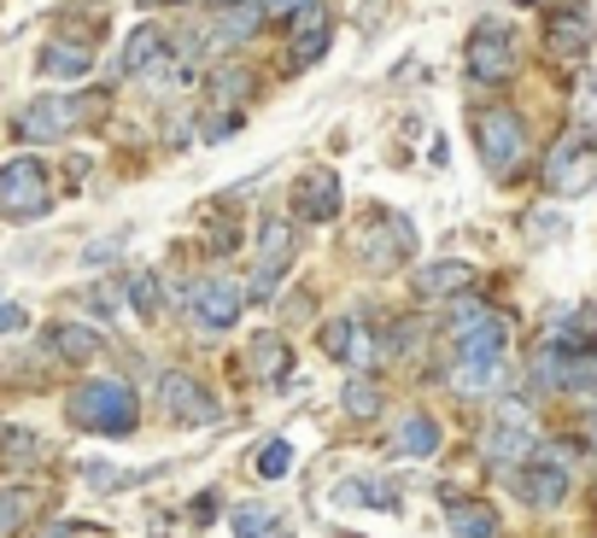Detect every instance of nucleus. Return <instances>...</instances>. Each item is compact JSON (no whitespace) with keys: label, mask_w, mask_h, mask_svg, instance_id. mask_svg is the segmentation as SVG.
Here are the masks:
<instances>
[{"label":"nucleus","mask_w":597,"mask_h":538,"mask_svg":"<svg viewBox=\"0 0 597 538\" xmlns=\"http://www.w3.org/2000/svg\"><path fill=\"white\" fill-rule=\"evenodd\" d=\"M65 416L82 433H135L141 404H135V392L123 386V381L100 375V381H82V386L65 392Z\"/></svg>","instance_id":"nucleus-1"},{"label":"nucleus","mask_w":597,"mask_h":538,"mask_svg":"<svg viewBox=\"0 0 597 538\" xmlns=\"http://www.w3.org/2000/svg\"><path fill=\"white\" fill-rule=\"evenodd\" d=\"M112 112V94L106 89H94V94H41L24 106V117H18V141H35V147H48V141H65L76 123H94V117H106Z\"/></svg>","instance_id":"nucleus-2"},{"label":"nucleus","mask_w":597,"mask_h":538,"mask_svg":"<svg viewBox=\"0 0 597 538\" xmlns=\"http://www.w3.org/2000/svg\"><path fill=\"white\" fill-rule=\"evenodd\" d=\"M53 211V182H48V164L35 153H18L0 164V217L7 223H41Z\"/></svg>","instance_id":"nucleus-3"},{"label":"nucleus","mask_w":597,"mask_h":538,"mask_svg":"<svg viewBox=\"0 0 597 538\" xmlns=\"http://www.w3.org/2000/svg\"><path fill=\"white\" fill-rule=\"evenodd\" d=\"M504 345H509V322L486 317L481 328L457 334V369H451V386L457 392H481L504 375Z\"/></svg>","instance_id":"nucleus-4"},{"label":"nucleus","mask_w":597,"mask_h":538,"mask_svg":"<svg viewBox=\"0 0 597 538\" xmlns=\"http://www.w3.org/2000/svg\"><path fill=\"white\" fill-rule=\"evenodd\" d=\"M352 252L369 263V269H399L410 252H416V229H410L404 211H387V205H369V217L352 229Z\"/></svg>","instance_id":"nucleus-5"},{"label":"nucleus","mask_w":597,"mask_h":538,"mask_svg":"<svg viewBox=\"0 0 597 538\" xmlns=\"http://www.w3.org/2000/svg\"><path fill=\"white\" fill-rule=\"evenodd\" d=\"M545 194H557V199H580L597 188V141L591 130H568L557 147L545 153Z\"/></svg>","instance_id":"nucleus-6"},{"label":"nucleus","mask_w":597,"mask_h":538,"mask_svg":"<svg viewBox=\"0 0 597 538\" xmlns=\"http://www.w3.org/2000/svg\"><path fill=\"white\" fill-rule=\"evenodd\" d=\"M475 147H481V158L492 164L498 176H509V170H522V158H527V123L516 117V112H481L475 117Z\"/></svg>","instance_id":"nucleus-7"},{"label":"nucleus","mask_w":597,"mask_h":538,"mask_svg":"<svg viewBox=\"0 0 597 538\" xmlns=\"http://www.w3.org/2000/svg\"><path fill=\"white\" fill-rule=\"evenodd\" d=\"M334 48V18H328L317 0H305L299 12H287V71H311L317 59Z\"/></svg>","instance_id":"nucleus-8"},{"label":"nucleus","mask_w":597,"mask_h":538,"mask_svg":"<svg viewBox=\"0 0 597 538\" xmlns=\"http://www.w3.org/2000/svg\"><path fill=\"white\" fill-rule=\"evenodd\" d=\"M463 65H469V76H475L481 89H498V82L516 76V35L498 30V24H481L475 35H469Z\"/></svg>","instance_id":"nucleus-9"},{"label":"nucleus","mask_w":597,"mask_h":538,"mask_svg":"<svg viewBox=\"0 0 597 538\" xmlns=\"http://www.w3.org/2000/svg\"><path fill=\"white\" fill-rule=\"evenodd\" d=\"M522 498L533 509H557L568 498V451L563 445H539L522 468Z\"/></svg>","instance_id":"nucleus-10"},{"label":"nucleus","mask_w":597,"mask_h":538,"mask_svg":"<svg viewBox=\"0 0 597 538\" xmlns=\"http://www.w3.org/2000/svg\"><path fill=\"white\" fill-rule=\"evenodd\" d=\"M158 404H164V416L171 422H182V427H205V422H217L223 416V404L205 392L194 375H158Z\"/></svg>","instance_id":"nucleus-11"},{"label":"nucleus","mask_w":597,"mask_h":538,"mask_svg":"<svg viewBox=\"0 0 597 538\" xmlns=\"http://www.w3.org/2000/svg\"><path fill=\"white\" fill-rule=\"evenodd\" d=\"M287 211L299 223H328L340 217V176L334 170H305L294 182V194H287Z\"/></svg>","instance_id":"nucleus-12"},{"label":"nucleus","mask_w":597,"mask_h":538,"mask_svg":"<svg viewBox=\"0 0 597 538\" xmlns=\"http://www.w3.org/2000/svg\"><path fill=\"white\" fill-rule=\"evenodd\" d=\"M591 41H597V24H591L586 7H557V12L545 18V48H550V59H586Z\"/></svg>","instance_id":"nucleus-13"},{"label":"nucleus","mask_w":597,"mask_h":538,"mask_svg":"<svg viewBox=\"0 0 597 538\" xmlns=\"http://www.w3.org/2000/svg\"><path fill=\"white\" fill-rule=\"evenodd\" d=\"M240 304H246V287L223 281V276L188 287V310H194V322H199V328H229V322L240 317Z\"/></svg>","instance_id":"nucleus-14"},{"label":"nucleus","mask_w":597,"mask_h":538,"mask_svg":"<svg viewBox=\"0 0 597 538\" xmlns=\"http://www.w3.org/2000/svg\"><path fill=\"white\" fill-rule=\"evenodd\" d=\"M527 451H533V416H527V404H504L498 422L486 427V457L492 463H522Z\"/></svg>","instance_id":"nucleus-15"},{"label":"nucleus","mask_w":597,"mask_h":538,"mask_svg":"<svg viewBox=\"0 0 597 538\" xmlns=\"http://www.w3.org/2000/svg\"><path fill=\"white\" fill-rule=\"evenodd\" d=\"M35 65H41V76H89L94 71V48H89V41H65V35H59V41H48V48H41V59H35Z\"/></svg>","instance_id":"nucleus-16"},{"label":"nucleus","mask_w":597,"mask_h":538,"mask_svg":"<svg viewBox=\"0 0 597 538\" xmlns=\"http://www.w3.org/2000/svg\"><path fill=\"white\" fill-rule=\"evenodd\" d=\"M410 287H416V299H451L469 287V263L463 258H445V263H422L416 276H410Z\"/></svg>","instance_id":"nucleus-17"},{"label":"nucleus","mask_w":597,"mask_h":538,"mask_svg":"<svg viewBox=\"0 0 597 538\" xmlns=\"http://www.w3.org/2000/svg\"><path fill=\"white\" fill-rule=\"evenodd\" d=\"M434 451H440V422L434 416H404L393 427V457L422 463V457H434Z\"/></svg>","instance_id":"nucleus-18"},{"label":"nucleus","mask_w":597,"mask_h":538,"mask_svg":"<svg viewBox=\"0 0 597 538\" xmlns=\"http://www.w3.org/2000/svg\"><path fill=\"white\" fill-rule=\"evenodd\" d=\"M48 351H53V358H65V363H94L106 345H100V334H94V328H82V322H53L48 328Z\"/></svg>","instance_id":"nucleus-19"},{"label":"nucleus","mask_w":597,"mask_h":538,"mask_svg":"<svg viewBox=\"0 0 597 538\" xmlns=\"http://www.w3.org/2000/svg\"><path fill=\"white\" fill-rule=\"evenodd\" d=\"M158 59H164V30H158V24H135V35L123 41V71H130V76H147Z\"/></svg>","instance_id":"nucleus-20"},{"label":"nucleus","mask_w":597,"mask_h":538,"mask_svg":"<svg viewBox=\"0 0 597 538\" xmlns=\"http://www.w3.org/2000/svg\"><path fill=\"white\" fill-rule=\"evenodd\" d=\"M563 399H574V404H597V345L591 351H574V358H568V375H563Z\"/></svg>","instance_id":"nucleus-21"},{"label":"nucleus","mask_w":597,"mask_h":538,"mask_svg":"<svg viewBox=\"0 0 597 538\" xmlns=\"http://www.w3.org/2000/svg\"><path fill=\"white\" fill-rule=\"evenodd\" d=\"M205 89H212V100H217V106H229V112H235V106H246V100H253V89H258V82H253V71H246V65H217Z\"/></svg>","instance_id":"nucleus-22"},{"label":"nucleus","mask_w":597,"mask_h":538,"mask_svg":"<svg viewBox=\"0 0 597 538\" xmlns=\"http://www.w3.org/2000/svg\"><path fill=\"white\" fill-rule=\"evenodd\" d=\"M246 363H253L258 381H281L287 369H294V351H287L281 334H258V340H253V358H246Z\"/></svg>","instance_id":"nucleus-23"},{"label":"nucleus","mask_w":597,"mask_h":538,"mask_svg":"<svg viewBox=\"0 0 597 538\" xmlns=\"http://www.w3.org/2000/svg\"><path fill=\"white\" fill-rule=\"evenodd\" d=\"M451 538H498V509L492 504H451Z\"/></svg>","instance_id":"nucleus-24"},{"label":"nucleus","mask_w":597,"mask_h":538,"mask_svg":"<svg viewBox=\"0 0 597 538\" xmlns=\"http://www.w3.org/2000/svg\"><path fill=\"white\" fill-rule=\"evenodd\" d=\"M317 340H322V358H334V363H352L358 317H328V322L317 328Z\"/></svg>","instance_id":"nucleus-25"},{"label":"nucleus","mask_w":597,"mask_h":538,"mask_svg":"<svg viewBox=\"0 0 597 538\" xmlns=\"http://www.w3.org/2000/svg\"><path fill=\"white\" fill-rule=\"evenodd\" d=\"M550 340H563V345H574V351H591V345H597V310H591V304L568 310V317L557 322V334H550Z\"/></svg>","instance_id":"nucleus-26"},{"label":"nucleus","mask_w":597,"mask_h":538,"mask_svg":"<svg viewBox=\"0 0 597 538\" xmlns=\"http://www.w3.org/2000/svg\"><path fill=\"white\" fill-rule=\"evenodd\" d=\"M253 30H258V7H235L212 24V48H235V41H246Z\"/></svg>","instance_id":"nucleus-27"},{"label":"nucleus","mask_w":597,"mask_h":538,"mask_svg":"<svg viewBox=\"0 0 597 538\" xmlns=\"http://www.w3.org/2000/svg\"><path fill=\"white\" fill-rule=\"evenodd\" d=\"M229 527H235V538H276V515L264 504H240V509H229Z\"/></svg>","instance_id":"nucleus-28"},{"label":"nucleus","mask_w":597,"mask_h":538,"mask_svg":"<svg viewBox=\"0 0 597 538\" xmlns=\"http://www.w3.org/2000/svg\"><path fill=\"white\" fill-rule=\"evenodd\" d=\"M258 246H264V263H287L294 258V246H299V235H294V223H264L258 229Z\"/></svg>","instance_id":"nucleus-29"},{"label":"nucleus","mask_w":597,"mask_h":538,"mask_svg":"<svg viewBox=\"0 0 597 538\" xmlns=\"http://www.w3.org/2000/svg\"><path fill=\"white\" fill-rule=\"evenodd\" d=\"M381 404H387V392H381L375 381L358 375L352 386H346V416H358V422H363V416H381Z\"/></svg>","instance_id":"nucleus-30"},{"label":"nucleus","mask_w":597,"mask_h":538,"mask_svg":"<svg viewBox=\"0 0 597 538\" xmlns=\"http://www.w3.org/2000/svg\"><path fill=\"white\" fill-rule=\"evenodd\" d=\"M0 457H7V463H35L41 457V439H35L30 427H7V433H0Z\"/></svg>","instance_id":"nucleus-31"},{"label":"nucleus","mask_w":597,"mask_h":538,"mask_svg":"<svg viewBox=\"0 0 597 538\" xmlns=\"http://www.w3.org/2000/svg\"><path fill=\"white\" fill-rule=\"evenodd\" d=\"M574 123H580V130H597V71H586L574 82Z\"/></svg>","instance_id":"nucleus-32"},{"label":"nucleus","mask_w":597,"mask_h":538,"mask_svg":"<svg viewBox=\"0 0 597 538\" xmlns=\"http://www.w3.org/2000/svg\"><path fill=\"white\" fill-rule=\"evenodd\" d=\"M30 521V492H0V538H7V532H18V527H24Z\"/></svg>","instance_id":"nucleus-33"},{"label":"nucleus","mask_w":597,"mask_h":538,"mask_svg":"<svg viewBox=\"0 0 597 538\" xmlns=\"http://www.w3.org/2000/svg\"><path fill=\"white\" fill-rule=\"evenodd\" d=\"M287 468H294V445H287V439H270L258 451V474H264V480H281Z\"/></svg>","instance_id":"nucleus-34"},{"label":"nucleus","mask_w":597,"mask_h":538,"mask_svg":"<svg viewBox=\"0 0 597 538\" xmlns=\"http://www.w3.org/2000/svg\"><path fill=\"white\" fill-rule=\"evenodd\" d=\"M130 304L141 310V317H158V276H153V269L130 276Z\"/></svg>","instance_id":"nucleus-35"},{"label":"nucleus","mask_w":597,"mask_h":538,"mask_svg":"<svg viewBox=\"0 0 597 538\" xmlns=\"http://www.w3.org/2000/svg\"><path fill=\"white\" fill-rule=\"evenodd\" d=\"M334 504L352 509V504H393V498H387V486H375V480H346V486L334 492Z\"/></svg>","instance_id":"nucleus-36"},{"label":"nucleus","mask_w":597,"mask_h":538,"mask_svg":"<svg viewBox=\"0 0 597 538\" xmlns=\"http://www.w3.org/2000/svg\"><path fill=\"white\" fill-rule=\"evenodd\" d=\"M281 276H287V263H264L258 276L246 281V299H253V304H264V299H270L276 287H281Z\"/></svg>","instance_id":"nucleus-37"},{"label":"nucleus","mask_w":597,"mask_h":538,"mask_svg":"<svg viewBox=\"0 0 597 538\" xmlns=\"http://www.w3.org/2000/svg\"><path fill=\"white\" fill-rule=\"evenodd\" d=\"M486 317H492V310H481L475 299H463V293H457V310H451V334H469V328H481Z\"/></svg>","instance_id":"nucleus-38"},{"label":"nucleus","mask_w":597,"mask_h":538,"mask_svg":"<svg viewBox=\"0 0 597 538\" xmlns=\"http://www.w3.org/2000/svg\"><path fill=\"white\" fill-rule=\"evenodd\" d=\"M123 246V235H112V240H94L89 252H82V263H112V252Z\"/></svg>","instance_id":"nucleus-39"},{"label":"nucleus","mask_w":597,"mask_h":538,"mask_svg":"<svg viewBox=\"0 0 597 538\" xmlns=\"http://www.w3.org/2000/svg\"><path fill=\"white\" fill-rule=\"evenodd\" d=\"M89 304L100 310V317H117V293H112V287H100V293H94Z\"/></svg>","instance_id":"nucleus-40"},{"label":"nucleus","mask_w":597,"mask_h":538,"mask_svg":"<svg viewBox=\"0 0 597 538\" xmlns=\"http://www.w3.org/2000/svg\"><path fill=\"white\" fill-rule=\"evenodd\" d=\"M18 328H24V310L7 304V310H0V334H18Z\"/></svg>","instance_id":"nucleus-41"},{"label":"nucleus","mask_w":597,"mask_h":538,"mask_svg":"<svg viewBox=\"0 0 597 538\" xmlns=\"http://www.w3.org/2000/svg\"><path fill=\"white\" fill-rule=\"evenodd\" d=\"M305 0H258V12H276V18H287V12H299Z\"/></svg>","instance_id":"nucleus-42"},{"label":"nucleus","mask_w":597,"mask_h":538,"mask_svg":"<svg viewBox=\"0 0 597 538\" xmlns=\"http://www.w3.org/2000/svg\"><path fill=\"white\" fill-rule=\"evenodd\" d=\"M41 538H65V527H41Z\"/></svg>","instance_id":"nucleus-43"},{"label":"nucleus","mask_w":597,"mask_h":538,"mask_svg":"<svg viewBox=\"0 0 597 538\" xmlns=\"http://www.w3.org/2000/svg\"><path fill=\"white\" fill-rule=\"evenodd\" d=\"M591 445H597V439H591Z\"/></svg>","instance_id":"nucleus-44"}]
</instances>
